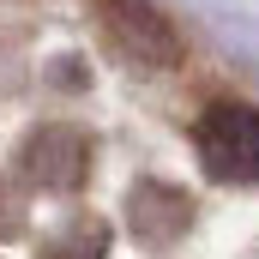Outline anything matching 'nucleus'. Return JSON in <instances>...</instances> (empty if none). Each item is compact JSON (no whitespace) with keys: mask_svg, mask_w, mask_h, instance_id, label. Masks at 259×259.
Segmentation results:
<instances>
[{"mask_svg":"<svg viewBox=\"0 0 259 259\" xmlns=\"http://www.w3.org/2000/svg\"><path fill=\"white\" fill-rule=\"evenodd\" d=\"M199 163L211 181H229V187H253L259 181V109L247 103H211L193 127Z\"/></svg>","mask_w":259,"mask_h":259,"instance_id":"1","label":"nucleus"},{"mask_svg":"<svg viewBox=\"0 0 259 259\" xmlns=\"http://www.w3.org/2000/svg\"><path fill=\"white\" fill-rule=\"evenodd\" d=\"M97 18L115 42V55H127L145 72H163V66L181 61V36L169 24V12L157 0H97Z\"/></svg>","mask_w":259,"mask_h":259,"instance_id":"2","label":"nucleus"},{"mask_svg":"<svg viewBox=\"0 0 259 259\" xmlns=\"http://www.w3.org/2000/svg\"><path fill=\"white\" fill-rule=\"evenodd\" d=\"M18 175H24L30 187H42V193H72V187H84V175H91V139L78 127H61V121L36 127L18 145Z\"/></svg>","mask_w":259,"mask_h":259,"instance_id":"3","label":"nucleus"},{"mask_svg":"<svg viewBox=\"0 0 259 259\" xmlns=\"http://www.w3.org/2000/svg\"><path fill=\"white\" fill-rule=\"evenodd\" d=\"M127 229L139 247H169L193 229V199L169 181H133L127 193Z\"/></svg>","mask_w":259,"mask_h":259,"instance_id":"4","label":"nucleus"},{"mask_svg":"<svg viewBox=\"0 0 259 259\" xmlns=\"http://www.w3.org/2000/svg\"><path fill=\"white\" fill-rule=\"evenodd\" d=\"M109 241L115 235H109L103 217H72L42 241V259H109Z\"/></svg>","mask_w":259,"mask_h":259,"instance_id":"5","label":"nucleus"},{"mask_svg":"<svg viewBox=\"0 0 259 259\" xmlns=\"http://www.w3.org/2000/svg\"><path fill=\"white\" fill-rule=\"evenodd\" d=\"M18 229H24V199L12 193V181L0 175V241H12Z\"/></svg>","mask_w":259,"mask_h":259,"instance_id":"6","label":"nucleus"}]
</instances>
